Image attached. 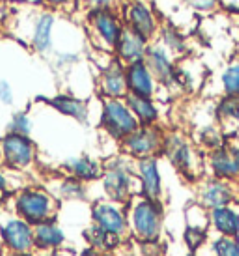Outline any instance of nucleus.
I'll return each instance as SVG.
<instances>
[{
    "mask_svg": "<svg viewBox=\"0 0 239 256\" xmlns=\"http://www.w3.org/2000/svg\"><path fill=\"white\" fill-rule=\"evenodd\" d=\"M10 212L24 219L32 226L50 219H58L62 204L45 185H24L8 200Z\"/></svg>",
    "mask_w": 239,
    "mask_h": 256,
    "instance_id": "obj_1",
    "label": "nucleus"
},
{
    "mask_svg": "<svg viewBox=\"0 0 239 256\" xmlns=\"http://www.w3.org/2000/svg\"><path fill=\"white\" fill-rule=\"evenodd\" d=\"M129 234L142 245H157L162 238L166 208L161 200H150L136 194L127 204Z\"/></svg>",
    "mask_w": 239,
    "mask_h": 256,
    "instance_id": "obj_2",
    "label": "nucleus"
},
{
    "mask_svg": "<svg viewBox=\"0 0 239 256\" xmlns=\"http://www.w3.org/2000/svg\"><path fill=\"white\" fill-rule=\"evenodd\" d=\"M101 198L112 200L118 204H129L138 194L136 163L127 156H120L103 164V176L99 180Z\"/></svg>",
    "mask_w": 239,
    "mask_h": 256,
    "instance_id": "obj_3",
    "label": "nucleus"
},
{
    "mask_svg": "<svg viewBox=\"0 0 239 256\" xmlns=\"http://www.w3.org/2000/svg\"><path fill=\"white\" fill-rule=\"evenodd\" d=\"M40 150L32 136L4 133L0 135V164L17 174H28L38 166Z\"/></svg>",
    "mask_w": 239,
    "mask_h": 256,
    "instance_id": "obj_4",
    "label": "nucleus"
},
{
    "mask_svg": "<svg viewBox=\"0 0 239 256\" xmlns=\"http://www.w3.org/2000/svg\"><path fill=\"white\" fill-rule=\"evenodd\" d=\"M0 249L4 256H21L34 252V226L12 212H2Z\"/></svg>",
    "mask_w": 239,
    "mask_h": 256,
    "instance_id": "obj_5",
    "label": "nucleus"
},
{
    "mask_svg": "<svg viewBox=\"0 0 239 256\" xmlns=\"http://www.w3.org/2000/svg\"><path fill=\"white\" fill-rule=\"evenodd\" d=\"M164 156L168 157L172 166L176 168L183 178L196 182L202 174L204 161L198 156V150L180 133H170L164 136V146H162Z\"/></svg>",
    "mask_w": 239,
    "mask_h": 256,
    "instance_id": "obj_6",
    "label": "nucleus"
},
{
    "mask_svg": "<svg viewBox=\"0 0 239 256\" xmlns=\"http://www.w3.org/2000/svg\"><path fill=\"white\" fill-rule=\"evenodd\" d=\"M92 224L105 230L108 236H112L118 242H126L129 234V215H127L126 204H118L112 200L98 198L90 206Z\"/></svg>",
    "mask_w": 239,
    "mask_h": 256,
    "instance_id": "obj_7",
    "label": "nucleus"
},
{
    "mask_svg": "<svg viewBox=\"0 0 239 256\" xmlns=\"http://www.w3.org/2000/svg\"><path fill=\"white\" fill-rule=\"evenodd\" d=\"M101 128L114 140H126L140 128L126 100H103L101 103Z\"/></svg>",
    "mask_w": 239,
    "mask_h": 256,
    "instance_id": "obj_8",
    "label": "nucleus"
},
{
    "mask_svg": "<svg viewBox=\"0 0 239 256\" xmlns=\"http://www.w3.org/2000/svg\"><path fill=\"white\" fill-rule=\"evenodd\" d=\"M164 133L157 126H140L133 135L122 140V152L133 161L157 157L164 146Z\"/></svg>",
    "mask_w": 239,
    "mask_h": 256,
    "instance_id": "obj_9",
    "label": "nucleus"
},
{
    "mask_svg": "<svg viewBox=\"0 0 239 256\" xmlns=\"http://www.w3.org/2000/svg\"><path fill=\"white\" fill-rule=\"evenodd\" d=\"M239 194L236 189V184L224 182L217 178H204L198 184L196 189V202L200 206H204L208 212L217 210V208L232 206L238 204Z\"/></svg>",
    "mask_w": 239,
    "mask_h": 256,
    "instance_id": "obj_10",
    "label": "nucleus"
},
{
    "mask_svg": "<svg viewBox=\"0 0 239 256\" xmlns=\"http://www.w3.org/2000/svg\"><path fill=\"white\" fill-rule=\"evenodd\" d=\"M88 24L94 34V42L103 50H114L124 30V24L110 10H92L88 15Z\"/></svg>",
    "mask_w": 239,
    "mask_h": 256,
    "instance_id": "obj_11",
    "label": "nucleus"
},
{
    "mask_svg": "<svg viewBox=\"0 0 239 256\" xmlns=\"http://www.w3.org/2000/svg\"><path fill=\"white\" fill-rule=\"evenodd\" d=\"M68 245L66 228L58 219H50L34 226V250L42 256L56 254Z\"/></svg>",
    "mask_w": 239,
    "mask_h": 256,
    "instance_id": "obj_12",
    "label": "nucleus"
},
{
    "mask_svg": "<svg viewBox=\"0 0 239 256\" xmlns=\"http://www.w3.org/2000/svg\"><path fill=\"white\" fill-rule=\"evenodd\" d=\"M208 168L211 172V178L224 180L230 184L239 182V148L222 144L220 148L210 152Z\"/></svg>",
    "mask_w": 239,
    "mask_h": 256,
    "instance_id": "obj_13",
    "label": "nucleus"
},
{
    "mask_svg": "<svg viewBox=\"0 0 239 256\" xmlns=\"http://www.w3.org/2000/svg\"><path fill=\"white\" fill-rule=\"evenodd\" d=\"M136 163V180H138V194L150 200L164 198V184H162V174L159 168L157 157L140 159Z\"/></svg>",
    "mask_w": 239,
    "mask_h": 256,
    "instance_id": "obj_14",
    "label": "nucleus"
},
{
    "mask_svg": "<svg viewBox=\"0 0 239 256\" xmlns=\"http://www.w3.org/2000/svg\"><path fill=\"white\" fill-rule=\"evenodd\" d=\"M144 62L148 70L159 82V86H178V66L170 56V52L162 45H150Z\"/></svg>",
    "mask_w": 239,
    "mask_h": 256,
    "instance_id": "obj_15",
    "label": "nucleus"
},
{
    "mask_svg": "<svg viewBox=\"0 0 239 256\" xmlns=\"http://www.w3.org/2000/svg\"><path fill=\"white\" fill-rule=\"evenodd\" d=\"M54 22H56V17L50 12H40L32 17V21H30L32 26H30V32L26 34V42L38 54L45 56L54 47V38H52Z\"/></svg>",
    "mask_w": 239,
    "mask_h": 256,
    "instance_id": "obj_16",
    "label": "nucleus"
},
{
    "mask_svg": "<svg viewBox=\"0 0 239 256\" xmlns=\"http://www.w3.org/2000/svg\"><path fill=\"white\" fill-rule=\"evenodd\" d=\"M99 92L103 100H126L129 96L126 78V64L118 58L110 60L99 75Z\"/></svg>",
    "mask_w": 239,
    "mask_h": 256,
    "instance_id": "obj_17",
    "label": "nucleus"
},
{
    "mask_svg": "<svg viewBox=\"0 0 239 256\" xmlns=\"http://www.w3.org/2000/svg\"><path fill=\"white\" fill-rule=\"evenodd\" d=\"M150 42L144 40L142 36H138L134 30H131L129 26H124L120 40L116 43V58L120 62H124L126 66L134 64V62H144L146 52H148Z\"/></svg>",
    "mask_w": 239,
    "mask_h": 256,
    "instance_id": "obj_18",
    "label": "nucleus"
},
{
    "mask_svg": "<svg viewBox=\"0 0 239 256\" xmlns=\"http://www.w3.org/2000/svg\"><path fill=\"white\" fill-rule=\"evenodd\" d=\"M126 78L129 94L138 96V98H148V100L155 98L159 82L148 70L146 62H134V64L126 66Z\"/></svg>",
    "mask_w": 239,
    "mask_h": 256,
    "instance_id": "obj_19",
    "label": "nucleus"
},
{
    "mask_svg": "<svg viewBox=\"0 0 239 256\" xmlns=\"http://www.w3.org/2000/svg\"><path fill=\"white\" fill-rule=\"evenodd\" d=\"M62 174L71 176L82 184H96L103 176V164L90 156H75L62 163Z\"/></svg>",
    "mask_w": 239,
    "mask_h": 256,
    "instance_id": "obj_20",
    "label": "nucleus"
},
{
    "mask_svg": "<svg viewBox=\"0 0 239 256\" xmlns=\"http://www.w3.org/2000/svg\"><path fill=\"white\" fill-rule=\"evenodd\" d=\"M49 189L58 200L60 204H82L90 198V187L78 180L71 178V176H56V178L50 180V185H47Z\"/></svg>",
    "mask_w": 239,
    "mask_h": 256,
    "instance_id": "obj_21",
    "label": "nucleus"
},
{
    "mask_svg": "<svg viewBox=\"0 0 239 256\" xmlns=\"http://www.w3.org/2000/svg\"><path fill=\"white\" fill-rule=\"evenodd\" d=\"M210 230L213 232V236L239 238V204L211 210Z\"/></svg>",
    "mask_w": 239,
    "mask_h": 256,
    "instance_id": "obj_22",
    "label": "nucleus"
},
{
    "mask_svg": "<svg viewBox=\"0 0 239 256\" xmlns=\"http://www.w3.org/2000/svg\"><path fill=\"white\" fill-rule=\"evenodd\" d=\"M126 19L127 24L131 30H134L138 36H142L144 40H152L157 32V19H155L154 12L150 10L146 4L142 2H134L127 8L126 12Z\"/></svg>",
    "mask_w": 239,
    "mask_h": 256,
    "instance_id": "obj_23",
    "label": "nucleus"
},
{
    "mask_svg": "<svg viewBox=\"0 0 239 256\" xmlns=\"http://www.w3.org/2000/svg\"><path fill=\"white\" fill-rule=\"evenodd\" d=\"M47 105L54 112L62 114L66 118H71V120L78 122V124H86L88 116H90L88 103L84 100L77 98V96H73V94H58L54 98L47 100Z\"/></svg>",
    "mask_w": 239,
    "mask_h": 256,
    "instance_id": "obj_24",
    "label": "nucleus"
},
{
    "mask_svg": "<svg viewBox=\"0 0 239 256\" xmlns=\"http://www.w3.org/2000/svg\"><path fill=\"white\" fill-rule=\"evenodd\" d=\"M126 103L129 105L131 112L134 114V118L138 120L140 126H157V122H159V108H157L154 100L138 98V96L129 94L126 98Z\"/></svg>",
    "mask_w": 239,
    "mask_h": 256,
    "instance_id": "obj_25",
    "label": "nucleus"
},
{
    "mask_svg": "<svg viewBox=\"0 0 239 256\" xmlns=\"http://www.w3.org/2000/svg\"><path fill=\"white\" fill-rule=\"evenodd\" d=\"M84 240L90 249H96V250H99V252H105V254H110L112 250L118 249L120 243H122V242H118V240H114L112 236L106 234L105 230H101L99 226L92 224V222H90V226L84 228Z\"/></svg>",
    "mask_w": 239,
    "mask_h": 256,
    "instance_id": "obj_26",
    "label": "nucleus"
},
{
    "mask_svg": "<svg viewBox=\"0 0 239 256\" xmlns=\"http://www.w3.org/2000/svg\"><path fill=\"white\" fill-rule=\"evenodd\" d=\"M211 230H206V228H192V226H185L183 230V245L187 247L189 252H200V250L210 245V236Z\"/></svg>",
    "mask_w": 239,
    "mask_h": 256,
    "instance_id": "obj_27",
    "label": "nucleus"
},
{
    "mask_svg": "<svg viewBox=\"0 0 239 256\" xmlns=\"http://www.w3.org/2000/svg\"><path fill=\"white\" fill-rule=\"evenodd\" d=\"M32 131H34V120H32L28 110H17V112H14L6 124V133L32 136Z\"/></svg>",
    "mask_w": 239,
    "mask_h": 256,
    "instance_id": "obj_28",
    "label": "nucleus"
},
{
    "mask_svg": "<svg viewBox=\"0 0 239 256\" xmlns=\"http://www.w3.org/2000/svg\"><path fill=\"white\" fill-rule=\"evenodd\" d=\"M208 247L211 256H239V238L213 236Z\"/></svg>",
    "mask_w": 239,
    "mask_h": 256,
    "instance_id": "obj_29",
    "label": "nucleus"
},
{
    "mask_svg": "<svg viewBox=\"0 0 239 256\" xmlns=\"http://www.w3.org/2000/svg\"><path fill=\"white\" fill-rule=\"evenodd\" d=\"M224 96L228 98H239V58L228 66L220 77Z\"/></svg>",
    "mask_w": 239,
    "mask_h": 256,
    "instance_id": "obj_30",
    "label": "nucleus"
},
{
    "mask_svg": "<svg viewBox=\"0 0 239 256\" xmlns=\"http://www.w3.org/2000/svg\"><path fill=\"white\" fill-rule=\"evenodd\" d=\"M218 120L222 122V126H230V124H239V98H228L218 103L217 107Z\"/></svg>",
    "mask_w": 239,
    "mask_h": 256,
    "instance_id": "obj_31",
    "label": "nucleus"
},
{
    "mask_svg": "<svg viewBox=\"0 0 239 256\" xmlns=\"http://www.w3.org/2000/svg\"><path fill=\"white\" fill-rule=\"evenodd\" d=\"M185 226L192 228H206L210 230V212L204 206H200L198 202L190 204L185 210Z\"/></svg>",
    "mask_w": 239,
    "mask_h": 256,
    "instance_id": "obj_32",
    "label": "nucleus"
},
{
    "mask_svg": "<svg viewBox=\"0 0 239 256\" xmlns=\"http://www.w3.org/2000/svg\"><path fill=\"white\" fill-rule=\"evenodd\" d=\"M22 176H24V174H17V172L8 170V168H4V166L0 164V194L10 198L15 191H19L22 187V185H19Z\"/></svg>",
    "mask_w": 239,
    "mask_h": 256,
    "instance_id": "obj_33",
    "label": "nucleus"
},
{
    "mask_svg": "<svg viewBox=\"0 0 239 256\" xmlns=\"http://www.w3.org/2000/svg\"><path fill=\"white\" fill-rule=\"evenodd\" d=\"M162 47L168 52H183L185 50V42L180 36V32L172 28H162Z\"/></svg>",
    "mask_w": 239,
    "mask_h": 256,
    "instance_id": "obj_34",
    "label": "nucleus"
},
{
    "mask_svg": "<svg viewBox=\"0 0 239 256\" xmlns=\"http://www.w3.org/2000/svg\"><path fill=\"white\" fill-rule=\"evenodd\" d=\"M15 92L14 86L8 78H0V105L2 107H14Z\"/></svg>",
    "mask_w": 239,
    "mask_h": 256,
    "instance_id": "obj_35",
    "label": "nucleus"
},
{
    "mask_svg": "<svg viewBox=\"0 0 239 256\" xmlns=\"http://www.w3.org/2000/svg\"><path fill=\"white\" fill-rule=\"evenodd\" d=\"M42 2L45 6L54 8V10H66V12H70V10H73L77 0H42Z\"/></svg>",
    "mask_w": 239,
    "mask_h": 256,
    "instance_id": "obj_36",
    "label": "nucleus"
},
{
    "mask_svg": "<svg viewBox=\"0 0 239 256\" xmlns=\"http://www.w3.org/2000/svg\"><path fill=\"white\" fill-rule=\"evenodd\" d=\"M187 2H189L192 8L206 12V10H211V8L215 6V2H217V0H187Z\"/></svg>",
    "mask_w": 239,
    "mask_h": 256,
    "instance_id": "obj_37",
    "label": "nucleus"
},
{
    "mask_svg": "<svg viewBox=\"0 0 239 256\" xmlns=\"http://www.w3.org/2000/svg\"><path fill=\"white\" fill-rule=\"evenodd\" d=\"M92 6V10H110L112 0H86Z\"/></svg>",
    "mask_w": 239,
    "mask_h": 256,
    "instance_id": "obj_38",
    "label": "nucleus"
},
{
    "mask_svg": "<svg viewBox=\"0 0 239 256\" xmlns=\"http://www.w3.org/2000/svg\"><path fill=\"white\" fill-rule=\"evenodd\" d=\"M222 2V6L226 10H230V12H238L239 10V0H220Z\"/></svg>",
    "mask_w": 239,
    "mask_h": 256,
    "instance_id": "obj_39",
    "label": "nucleus"
},
{
    "mask_svg": "<svg viewBox=\"0 0 239 256\" xmlns=\"http://www.w3.org/2000/svg\"><path fill=\"white\" fill-rule=\"evenodd\" d=\"M8 196H2V194H0V214H2V212H4V208L8 206Z\"/></svg>",
    "mask_w": 239,
    "mask_h": 256,
    "instance_id": "obj_40",
    "label": "nucleus"
},
{
    "mask_svg": "<svg viewBox=\"0 0 239 256\" xmlns=\"http://www.w3.org/2000/svg\"><path fill=\"white\" fill-rule=\"evenodd\" d=\"M183 256H204V254H200V252H189V250H187Z\"/></svg>",
    "mask_w": 239,
    "mask_h": 256,
    "instance_id": "obj_41",
    "label": "nucleus"
},
{
    "mask_svg": "<svg viewBox=\"0 0 239 256\" xmlns=\"http://www.w3.org/2000/svg\"><path fill=\"white\" fill-rule=\"evenodd\" d=\"M21 256H42V254H38V252L34 250V252H28V254H21Z\"/></svg>",
    "mask_w": 239,
    "mask_h": 256,
    "instance_id": "obj_42",
    "label": "nucleus"
},
{
    "mask_svg": "<svg viewBox=\"0 0 239 256\" xmlns=\"http://www.w3.org/2000/svg\"><path fill=\"white\" fill-rule=\"evenodd\" d=\"M12 2H34V0H12Z\"/></svg>",
    "mask_w": 239,
    "mask_h": 256,
    "instance_id": "obj_43",
    "label": "nucleus"
},
{
    "mask_svg": "<svg viewBox=\"0 0 239 256\" xmlns=\"http://www.w3.org/2000/svg\"><path fill=\"white\" fill-rule=\"evenodd\" d=\"M0 254H2V249H0Z\"/></svg>",
    "mask_w": 239,
    "mask_h": 256,
    "instance_id": "obj_44",
    "label": "nucleus"
},
{
    "mask_svg": "<svg viewBox=\"0 0 239 256\" xmlns=\"http://www.w3.org/2000/svg\"><path fill=\"white\" fill-rule=\"evenodd\" d=\"M0 256H4V254H0Z\"/></svg>",
    "mask_w": 239,
    "mask_h": 256,
    "instance_id": "obj_45",
    "label": "nucleus"
}]
</instances>
